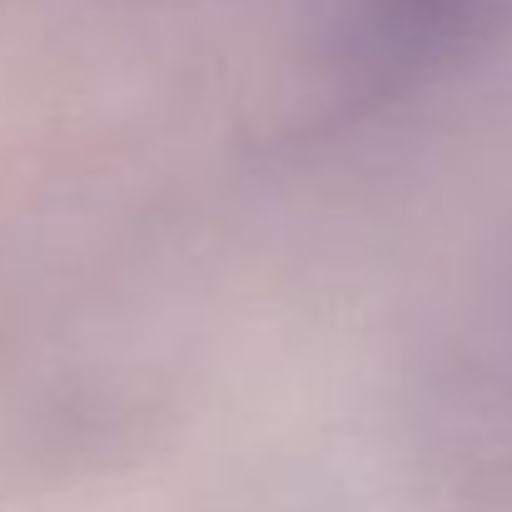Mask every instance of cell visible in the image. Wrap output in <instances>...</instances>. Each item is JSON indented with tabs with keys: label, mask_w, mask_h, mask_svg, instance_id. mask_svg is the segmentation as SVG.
<instances>
[{
	"label": "cell",
	"mask_w": 512,
	"mask_h": 512,
	"mask_svg": "<svg viewBox=\"0 0 512 512\" xmlns=\"http://www.w3.org/2000/svg\"><path fill=\"white\" fill-rule=\"evenodd\" d=\"M512 30V0H353L334 70L358 100H398L458 75Z\"/></svg>",
	"instance_id": "cell-1"
}]
</instances>
